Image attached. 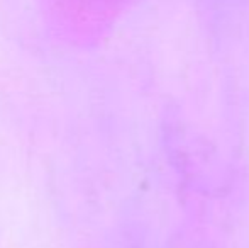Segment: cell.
I'll list each match as a JSON object with an SVG mask.
<instances>
[]
</instances>
